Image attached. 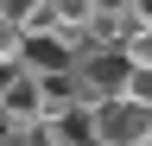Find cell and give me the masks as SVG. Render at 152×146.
Returning a JSON list of instances; mask_svg holds the SVG:
<instances>
[{"label": "cell", "instance_id": "cell-1", "mask_svg": "<svg viewBox=\"0 0 152 146\" xmlns=\"http://www.w3.org/2000/svg\"><path fill=\"white\" fill-rule=\"evenodd\" d=\"M95 146H152V102L140 95H102L95 102Z\"/></svg>", "mask_w": 152, "mask_h": 146}, {"label": "cell", "instance_id": "cell-2", "mask_svg": "<svg viewBox=\"0 0 152 146\" xmlns=\"http://www.w3.org/2000/svg\"><path fill=\"white\" fill-rule=\"evenodd\" d=\"M51 7V26H64V32H89V19H95V7L102 0H45Z\"/></svg>", "mask_w": 152, "mask_h": 146}, {"label": "cell", "instance_id": "cell-3", "mask_svg": "<svg viewBox=\"0 0 152 146\" xmlns=\"http://www.w3.org/2000/svg\"><path fill=\"white\" fill-rule=\"evenodd\" d=\"M0 13H7V19H19L26 32L51 26V7H45V0H0Z\"/></svg>", "mask_w": 152, "mask_h": 146}, {"label": "cell", "instance_id": "cell-4", "mask_svg": "<svg viewBox=\"0 0 152 146\" xmlns=\"http://www.w3.org/2000/svg\"><path fill=\"white\" fill-rule=\"evenodd\" d=\"M19 45H26V26L0 13V64H19Z\"/></svg>", "mask_w": 152, "mask_h": 146}]
</instances>
